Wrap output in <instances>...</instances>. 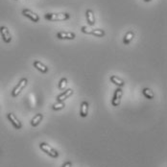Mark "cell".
I'll return each instance as SVG.
<instances>
[{
    "mask_svg": "<svg viewBox=\"0 0 167 167\" xmlns=\"http://www.w3.org/2000/svg\"><path fill=\"white\" fill-rule=\"evenodd\" d=\"M45 19L49 21H64L70 19V14L67 13H59V14H46Z\"/></svg>",
    "mask_w": 167,
    "mask_h": 167,
    "instance_id": "6da1fadb",
    "label": "cell"
},
{
    "mask_svg": "<svg viewBox=\"0 0 167 167\" xmlns=\"http://www.w3.org/2000/svg\"><path fill=\"white\" fill-rule=\"evenodd\" d=\"M39 148H41V151L44 152L46 155H48L49 157L54 158L59 157V153H58V151H56L53 147H51L49 144H47L45 142H41V144H39Z\"/></svg>",
    "mask_w": 167,
    "mask_h": 167,
    "instance_id": "7a4b0ae2",
    "label": "cell"
},
{
    "mask_svg": "<svg viewBox=\"0 0 167 167\" xmlns=\"http://www.w3.org/2000/svg\"><path fill=\"white\" fill-rule=\"evenodd\" d=\"M81 31L84 34L92 35V36H95V37H104L105 34H106L104 30H101V29H93L88 26H83L81 28Z\"/></svg>",
    "mask_w": 167,
    "mask_h": 167,
    "instance_id": "3957f363",
    "label": "cell"
},
{
    "mask_svg": "<svg viewBox=\"0 0 167 167\" xmlns=\"http://www.w3.org/2000/svg\"><path fill=\"white\" fill-rule=\"evenodd\" d=\"M27 84H28V80L27 78H22L20 80V81L19 82V84L14 86V88L13 89V91H12V96L13 97H16V96H19V94L22 91L23 88H25V86H27Z\"/></svg>",
    "mask_w": 167,
    "mask_h": 167,
    "instance_id": "277c9868",
    "label": "cell"
},
{
    "mask_svg": "<svg viewBox=\"0 0 167 167\" xmlns=\"http://www.w3.org/2000/svg\"><path fill=\"white\" fill-rule=\"evenodd\" d=\"M122 96H123V90H122V88H116L115 91H114V94H113V97H112V99H111L112 107H118L119 105H120Z\"/></svg>",
    "mask_w": 167,
    "mask_h": 167,
    "instance_id": "5b68a950",
    "label": "cell"
},
{
    "mask_svg": "<svg viewBox=\"0 0 167 167\" xmlns=\"http://www.w3.org/2000/svg\"><path fill=\"white\" fill-rule=\"evenodd\" d=\"M0 35H1L3 41L5 43H10L12 41V35L9 31V29L6 26H1L0 27Z\"/></svg>",
    "mask_w": 167,
    "mask_h": 167,
    "instance_id": "8992f818",
    "label": "cell"
},
{
    "mask_svg": "<svg viewBox=\"0 0 167 167\" xmlns=\"http://www.w3.org/2000/svg\"><path fill=\"white\" fill-rule=\"evenodd\" d=\"M22 14L24 16L28 17L29 19H31L33 22H39V16L35 12H33L30 9H23L22 10Z\"/></svg>",
    "mask_w": 167,
    "mask_h": 167,
    "instance_id": "52a82bcc",
    "label": "cell"
},
{
    "mask_svg": "<svg viewBox=\"0 0 167 167\" xmlns=\"http://www.w3.org/2000/svg\"><path fill=\"white\" fill-rule=\"evenodd\" d=\"M7 118H8V120L12 123V125L16 128V130H20L22 128V124H21V122L19 120V118L16 117V115L12 112H9L8 114H7Z\"/></svg>",
    "mask_w": 167,
    "mask_h": 167,
    "instance_id": "ba28073f",
    "label": "cell"
},
{
    "mask_svg": "<svg viewBox=\"0 0 167 167\" xmlns=\"http://www.w3.org/2000/svg\"><path fill=\"white\" fill-rule=\"evenodd\" d=\"M76 37V35L72 32H64V31H61L59 33H57V38L59 39H74Z\"/></svg>",
    "mask_w": 167,
    "mask_h": 167,
    "instance_id": "9c48e42d",
    "label": "cell"
},
{
    "mask_svg": "<svg viewBox=\"0 0 167 167\" xmlns=\"http://www.w3.org/2000/svg\"><path fill=\"white\" fill-rule=\"evenodd\" d=\"M73 93H74V90L72 89V88L66 89L64 92L61 93L60 95L57 96V101H61V102H64V100L68 99V98H69L70 96L73 95Z\"/></svg>",
    "mask_w": 167,
    "mask_h": 167,
    "instance_id": "30bf717a",
    "label": "cell"
},
{
    "mask_svg": "<svg viewBox=\"0 0 167 167\" xmlns=\"http://www.w3.org/2000/svg\"><path fill=\"white\" fill-rule=\"evenodd\" d=\"M33 65H34V67L37 68L39 72H41V73H47L49 70V68L47 67L44 64H42L41 61H34Z\"/></svg>",
    "mask_w": 167,
    "mask_h": 167,
    "instance_id": "8fae6325",
    "label": "cell"
},
{
    "mask_svg": "<svg viewBox=\"0 0 167 167\" xmlns=\"http://www.w3.org/2000/svg\"><path fill=\"white\" fill-rule=\"evenodd\" d=\"M110 80H111V82L112 84H114V85L117 86L118 88H122V86H124V85H125L124 80L119 78L118 76L112 75V76H111V77H110Z\"/></svg>",
    "mask_w": 167,
    "mask_h": 167,
    "instance_id": "7c38bea8",
    "label": "cell"
},
{
    "mask_svg": "<svg viewBox=\"0 0 167 167\" xmlns=\"http://www.w3.org/2000/svg\"><path fill=\"white\" fill-rule=\"evenodd\" d=\"M88 114V103L86 101H83L81 104V108H80V115L82 117H86Z\"/></svg>",
    "mask_w": 167,
    "mask_h": 167,
    "instance_id": "4fadbf2b",
    "label": "cell"
},
{
    "mask_svg": "<svg viewBox=\"0 0 167 167\" xmlns=\"http://www.w3.org/2000/svg\"><path fill=\"white\" fill-rule=\"evenodd\" d=\"M86 20H88V23L89 26H93L95 24V16H94L93 11L92 10H88L86 12Z\"/></svg>",
    "mask_w": 167,
    "mask_h": 167,
    "instance_id": "5bb4252c",
    "label": "cell"
},
{
    "mask_svg": "<svg viewBox=\"0 0 167 167\" xmlns=\"http://www.w3.org/2000/svg\"><path fill=\"white\" fill-rule=\"evenodd\" d=\"M42 119H43V114H42V113L36 114L34 117L32 118L31 125H32L33 127H38L39 124H41V122L42 121Z\"/></svg>",
    "mask_w": 167,
    "mask_h": 167,
    "instance_id": "9a60e30c",
    "label": "cell"
},
{
    "mask_svg": "<svg viewBox=\"0 0 167 167\" xmlns=\"http://www.w3.org/2000/svg\"><path fill=\"white\" fill-rule=\"evenodd\" d=\"M133 38H135V33L133 31H129L128 33H126V35L124 36V38H123V42H124V44L128 45L131 43V41H133Z\"/></svg>",
    "mask_w": 167,
    "mask_h": 167,
    "instance_id": "2e32d148",
    "label": "cell"
},
{
    "mask_svg": "<svg viewBox=\"0 0 167 167\" xmlns=\"http://www.w3.org/2000/svg\"><path fill=\"white\" fill-rule=\"evenodd\" d=\"M142 93H143V95L146 97L147 99H149V100H153L154 98H155L154 91L151 88H144L142 89Z\"/></svg>",
    "mask_w": 167,
    "mask_h": 167,
    "instance_id": "e0dca14e",
    "label": "cell"
},
{
    "mask_svg": "<svg viewBox=\"0 0 167 167\" xmlns=\"http://www.w3.org/2000/svg\"><path fill=\"white\" fill-rule=\"evenodd\" d=\"M65 107V103L64 102H61V101H57L55 104H53L52 108L54 111H61Z\"/></svg>",
    "mask_w": 167,
    "mask_h": 167,
    "instance_id": "ac0fdd59",
    "label": "cell"
},
{
    "mask_svg": "<svg viewBox=\"0 0 167 167\" xmlns=\"http://www.w3.org/2000/svg\"><path fill=\"white\" fill-rule=\"evenodd\" d=\"M66 86H67V79L63 78L59 83V88L61 90H64V89L66 88Z\"/></svg>",
    "mask_w": 167,
    "mask_h": 167,
    "instance_id": "d6986e66",
    "label": "cell"
},
{
    "mask_svg": "<svg viewBox=\"0 0 167 167\" xmlns=\"http://www.w3.org/2000/svg\"><path fill=\"white\" fill-rule=\"evenodd\" d=\"M61 167H72V162L71 161H66Z\"/></svg>",
    "mask_w": 167,
    "mask_h": 167,
    "instance_id": "ffe728a7",
    "label": "cell"
},
{
    "mask_svg": "<svg viewBox=\"0 0 167 167\" xmlns=\"http://www.w3.org/2000/svg\"><path fill=\"white\" fill-rule=\"evenodd\" d=\"M145 2H149V1H151V0H144Z\"/></svg>",
    "mask_w": 167,
    "mask_h": 167,
    "instance_id": "44dd1931",
    "label": "cell"
},
{
    "mask_svg": "<svg viewBox=\"0 0 167 167\" xmlns=\"http://www.w3.org/2000/svg\"><path fill=\"white\" fill-rule=\"evenodd\" d=\"M16 1H17V0H16Z\"/></svg>",
    "mask_w": 167,
    "mask_h": 167,
    "instance_id": "7402d4cb",
    "label": "cell"
}]
</instances>
